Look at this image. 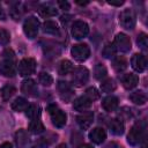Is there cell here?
I'll return each mask as SVG.
<instances>
[{
	"instance_id": "cell-5",
	"label": "cell",
	"mask_w": 148,
	"mask_h": 148,
	"mask_svg": "<svg viewBox=\"0 0 148 148\" xmlns=\"http://www.w3.org/2000/svg\"><path fill=\"white\" fill-rule=\"evenodd\" d=\"M17 71L21 76H29L36 71V60L34 58H23L18 65Z\"/></svg>"
},
{
	"instance_id": "cell-6",
	"label": "cell",
	"mask_w": 148,
	"mask_h": 148,
	"mask_svg": "<svg viewBox=\"0 0 148 148\" xmlns=\"http://www.w3.org/2000/svg\"><path fill=\"white\" fill-rule=\"evenodd\" d=\"M71 53L73 56V58L76 60V61H86L89 56H90V49L87 44H75L72 46V50H71Z\"/></svg>"
},
{
	"instance_id": "cell-2",
	"label": "cell",
	"mask_w": 148,
	"mask_h": 148,
	"mask_svg": "<svg viewBox=\"0 0 148 148\" xmlns=\"http://www.w3.org/2000/svg\"><path fill=\"white\" fill-rule=\"evenodd\" d=\"M47 111H49V114L51 117L53 126H56L58 128H61L65 126L66 120H67V116L61 109H59L56 104H50L47 106Z\"/></svg>"
},
{
	"instance_id": "cell-25",
	"label": "cell",
	"mask_w": 148,
	"mask_h": 148,
	"mask_svg": "<svg viewBox=\"0 0 148 148\" xmlns=\"http://www.w3.org/2000/svg\"><path fill=\"white\" fill-rule=\"evenodd\" d=\"M12 109L16 112H21V111H25L29 106V103L28 101L24 98V97H17L14 99V102L12 103Z\"/></svg>"
},
{
	"instance_id": "cell-37",
	"label": "cell",
	"mask_w": 148,
	"mask_h": 148,
	"mask_svg": "<svg viewBox=\"0 0 148 148\" xmlns=\"http://www.w3.org/2000/svg\"><path fill=\"white\" fill-rule=\"evenodd\" d=\"M84 95H86V96H87L91 102H94V101L98 99V97H99V92H98V91L96 90V88H94V87L88 88V89L86 90Z\"/></svg>"
},
{
	"instance_id": "cell-20",
	"label": "cell",
	"mask_w": 148,
	"mask_h": 148,
	"mask_svg": "<svg viewBox=\"0 0 148 148\" xmlns=\"http://www.w3.org/2000/svg\"><path fill=\"white\" fill-rule=\"evenodd\" d=\"M38 14L42 17L49 18V17L56 16L58 14V12H57V9H56V7L53 5H51V3H43L38 8Z\"/></svg>"
},
{
	"instance_id": "cell-18",
	"label": "cell",
	"mask_w": 148,
	"mask_h": 148,
	"mask_svg": "<svg viewBox=\"0 0 148 148\" xmlns=\"http://www.w3.org/2000/svg\"><path fill=\"white\" fill-rule=\"evenodd\" d=\"M91 101L86 96V95H82L80 97H77L74 102H73V108L76 110V111H87L90 106H91Z\"/></svg>"
},
{
	"instance_id": "cell-30",
	"label": "cell",
	"mask_w": 148,
	"mask_h": 148,
	"mask_svg": "<svg viewBox=\"0 0 148 148\" xmlns=\"http://www.w3.org/2000/svg\"><path fill=\"white\" fill-rule=\"evenodd\" d=\"M16 92V88L12 84H7L1 89V97L3 101H8Z\"/></svg>"
},
{
	"instance_id": "cell-40",
	"label": "cell",
	"mask_w": 148,
	"mask_h": 148,
	"mask_svg": "<svg viewBox=\"0 0 148 148\" xmlns=\"http://www.w3.org/2000/svg\"><path fill=\"white\" fill-rule=\"evenodd\" d=\"M0 20L1 21H5L6 20V14H5V10L2 9L1 5H0Z\"/></svg>"
},
{
	"instance_id": "cell-35",
	"label": "cell",
	"mask_w": 148,
	"mask_h": 148,
	"mask_svg": "<svg viewBox=\"0 0 148 148\" xmlns=\"http://www.w3.org/2000/svg\"><path fill=\"white\" fill-rule=\"evenodd\" d=\"M44 52H45L46 54L56 56V57H57V56L60 53V49H59L58 45H54V44L50 45V43H47V44L44 46Z\"/></svg>"
},
{
	"instance_id": "cell-45",
	"label": "cell",
	"mask_w": 148,
	"mask_h": 148,
	"mask_svg": "<svg viewBox=\"0 0 148 148\" xmlns=\"http://www.w3.org/2000/svg\"><path fill=\"white\" fill-rule=\"evenodd\" d=\"M76 3H79V5H82V6H84V5H88V1H84V2H79V1H76Z\"/></svg>"
},
{
	"instance_id": "cell-29",
	"label": "cell",
	"mask_w": 148,
	"mask_h": 148,
	"mask_svg": "<svg viewBox=\"0 0 148 148\" xmlns=\"http://www.w3.org/2000/svg\"><path fill=\"white\" fill-rule=\"evenodd\" d=\"M116 83L112 79H105L104 81H102L101 83V90L103 92H112L116 89Z\"/></svg>"
},
{
	"instance_id": "cell-43",
	"label": "cell",
	"mask_w": 148,
	"mask_h": 148,
	"mask_svg": "<svg viewBox=\"0 0 148 148\" xmlns=\"http://www.w3.org/2000/svg\"><path fill=\"white\" fill-rule=\"evenodd\" d=\"M79 148H94V147L90 146V145H88V143H83V145H81Z\"/></svg>"
},
{
	"instance_id": "cell-13",
	"label": "cell",
	"mask_w": 148,
	"mask_h": 148,
	"mask_svg": "<svg viewBox=\"0 0 148 148\" xmlns=\"http://www.w3.org/2000/svg\"><path fill=\"white\" fill-rule=\"evenodd\" d=\"M131 66L135 72H143L147 67V59L143 54L141 53H135L132 58H131Z\"/></svg>"
},
{
	"instance_id": "cell-31",
	"label": "cell",
	"mask_w": 148,
	"mask_h": 148,
	"mask_svg": "<svg viewBox=\"0 0 148 148\" xmlns=\"http://www.w3.org/2000/svg\"><path fill=\"white\" fill-rule=\"evenodd\" d=\"M94 75H95V79H97V80H103L104 77H106L108 71H106L105 66H103L102 64H97L94 69Z\"/></svg>"
},
{
	"instance_id": "cell-39",
	"label": "cell",
	"mask_w": 148,
	"mask_h": 148,
	"mask_svg": "<svg viewBox=\"0 0 148 148\" xmlns=\"http://www.w3.org/2000/svg\"><path fill=\"white\" fill-rule=\"evenodd\" d=\"M58 5H59V7L61 8V9H64V10H67V9H69V2H67V1H58Z\"/></svg>"
},
{
	"instance_id": "cell-19",
	"label": "cell",
	"mask_w": 148,
	"mask_h": 148,
	"mask_svg": "<svg viewBox=\"0 0 148 148\" xmlns=\"http://www.w3.org/2000/svg\"><path fill=\"white\" fill-rule=\"evenodd\" d=\"M109 130L113 135H121L125 131V125L121 119L114 118L109 123Z\"/></svg>"
},
{
	"instance_id": "cell-21",
	"label": "cell",
	"mask_w": 148,
	"mask_h": 148,
	"mask_svg": "<svg viewBox=\"0 0 148 148\" xmlns=\"http://www.w3.org/2000/svg\"><path fill=\"white\" fill-rule=\"evenodd\" d=\"M15 143L17 146V148H25L29 143V138L28 134L24 130H18L15 133Z\"/></svg>"
},
{
	"instance_id": "cell-42",
	"label": "cell",
	"mask_w": 148,
	"mask_h": 148,
	"mask_svg": "<svg viewBox=\"0 0 148 148\" xmlns=\"http://www.w3.org/2000/svg\"><path fill=\"white\" fill-rule=\"evenodd\" d=\"M0 148H13V147L9 142H3L2 145H0Z\"/></svg>"
},
{
	"instance_id": "cell-33",
	"label": "cell",
	"mask_w": 148,
	"mask_h": 148,
	"mask_svg": "<svg viewBox=\"0 0 148 148\" xmlns=\"http://www.w3.org/2000/svg\"><path fill=\"white\" fill-rule=\"evenodd\" d=\"M38 80H39V82H40L44 87H50V86L53 83V77H52L49 73H46V72H42V73H39V75H38Z\"/></svg>"
},
{
	"instance_id": "cell-38",
	"label": "cell",
	"mask_w": 148,
	"mask_h": 148,
	"mask_svg": "<svg viewBox=\"0 0 148 148\" xmlns=\"http://www.w3.org/2000/svg\"><path fill=\"white\" fill-rule=\"evenodd\" d=\"M10 40V35L6 29H1L0 28V46L7 45Z\"/></svg>"
},
{
	"instance_id": "cell-26",
	"label": "cell",
	"mask_w": 148,
	"mask_h": 148,
	"mask_svg": "<svg viewBox=\"0 0 148 148\" xmlns=\"http://www.w3.org/2000/svg\"><path fill=\"white\" fill-rule=\"evenodd\" d=\"M130 99L136 105H143L147 102V95L142 90H136L130 95Z\"/></svg>"
},
{
	"instance_id": "cell-10",
	"label": "cell",
	"mask_w": 148,
	"mask_h": 148,
	"mask_svg": "<svg viewBox=\"0 0 148 148\" xmlns=\"http://www.w3.org/2000/svg\"><path fill=\"white\" fill-rule=\"evenodd\" d=\"M89 34V25L81 20H77L72 25V36L75 39H82Z\"/></svg>"
},
{
	"instance_id": "cell-9",
	"label": "cell",
	"mask_w": 148,
	"mask_h": 148,
	"mask_svg": "<svg viewBox=\"0 0 148 148\" xmlns=\"http://www.w3.org/2000/svg\"><path fill=\"white\" fill-rule=\"evenodd\" d=\"M113 45L116 47L117 51L119 52H123V53H126L131 50V39L127 35L123 34V32H119L114 37V42H113Z\"/></svg>"
},
{
	"instance_id": "cell-17",
	"label": "cell",
	"mask_w": 148,
	"mask_h": 148,
	"mask_svg": "<svg viewBox=\"0 0 148 148\" xmlns=\"http://www.w3.org/2000/svg\"><path fill=\"white\" fill-rule=\"evenodd\" d=\"M118 105H119V99H118V97L114 96V95H109V96H106V97L102 101V106H103V109H104L105 111H108V112L114 111V110L118 108Z\"/></svg>"
},
{
	"instance_id": "cell-4",
	"label": "cell",
	"mask_w": 148,
	"mask_h": 148,
	"mask_svg": "<svg viewBox=\"0 0 148 148\" xmlns=\"http://www.w3.org/2000/svg\"><path fill=\"white\" fill-rule=\"evenodd\" d=\"M39 30V21L35 16H29L23 23V31L29 39H34Z\"/></svg>"
},
{
	"instance_id": "cell-8",
	"label": "cell",
	"mask_w": 148,
	"mask_h": 148,
	"mask_svg": "<svg viewBox=\"0 0 148 148\" xmlns=\"http://www.w3.org/2000/svg\"><path fill=\"white\" fill-rule=\"evenodd\" d=\"M16 73V62L15 58H3L0 62V74L6 77H13Z\"/></svg>"
},
{
	"instance_id": "cell-1",
	"label": "cell",
	"mask_w": 148,
	"mask_h": 148,
	"mask_svg": "<svg viewBox=\"0 0 148 148\" xmlns=\"http://www.w3.org/2000/svg\"><path fill=\"white\" fill-rule=\"evenodd\" d=\"M145 136H146V123L136 121L130 130V133L127 135V142L131 146H136L141 142V140Z\"/></svg>"
},
{
	"instance_id": "cell-23",
	"label": "cell",
	"mask_w": 148,
	"mask_h": 148,
	"mask_svg": "<svg viewBox=\"0 0 148 148\" xmlns=\"http://www.w3.org/2000/svg\"><path fill=\"white\" fill-rule=\"evenodd\" d=\"M43 31L45 34H47V35H53V36H56V35L58 36L60 34V30H59L58 24L54 21H52V20H47V21L44 22V24H43Z\"/></svg>"
},
{
	"instance_id": "cell-11",
	"label": "cell",
	"mask_w": 148,
	"mask_h": 148,
	"mask_svg": "<svg viewBox=\"0 0 148 148\" xmlns=\"http://www.w3.org/2000/svg\"><path fill=\"white\" fill-rule=\"evenodd\" d=\"M58 91H59V96L62 101H65L66 103L72 101L73 96H74V90L71 86V83L66 82V81H59L58 82Z\"/></svg>"
},
{
	"instance_id": "cell-3",
	"label": "cell",
	"mask_w": 148,
	"mask_h": 148,
	"mask_svg": "<svg viewBox=\"0 0 148 148\" xmlns=\"http://www.w3.org/2000/svg\"><path fill=\"white\" fill-rule=\"evenodd\" d=\"M119 23L120 25L126 29V30H132L135 27L136 23V17L134 12L131 8H126L124 9L120 14H119Z\"/></svg>"
},
{
	"instance_id": "cell-22",
	"label": "cell",
	"mask_w": 148,
	"mask_h": 148,
	"mask_svg": "<svg viewBox=\"0 0 148 148\" xmlns=\"http://www.w3.org/2000/svg\"><path fill=\"white\" fill-rule=\"evenodd\" d=\"M29 131L32 134H40V133H43L45 131V127H44V125H43V123L40 120V116L34 118L30 121V124H29Z\"/></svg>"
},
{
	"instance_id": "cell-24",
	"label": "cell",
	"mask_w": 148,
	"mask_h": 148,
	"mask_svg": "<svg viewBox=\"0 0 148 148\" xmlns=\"http://www.w3.org/2000/svg\"><path fill=\"white\" fill-rule=\"evenodd\" d=\"M112 67L116 72L120 73V72H124L126 68H127V60L125 57L123 56H118L116 57L113 60H112Z\"/></svg>"
},
{
	"instance_id": "cell-16",
	"label": "cell",
	"mask_w": 148,
	"mask_h": 148,
	"mask_svg": "<svg viewBox=\"0 0 148 148\" xmlns=\"http://www.w3.org/2000/svg\"><path fill=\"white\" fill-rule=\"evenodd\" d=\"M89 139L96 145H101L106 139V133L102 127H95L89 133Z\"/></svg>"
},
{
	"instance_id": "cell-7",
	"label": "cell",
	"mask_w": 148,
	"mask_h": 148,
	"mask_svg": "<svg viewBox=\"0 0 148 148\" xmlns=\"http://www.w3.org/2000/svg\"><path fill=\"white\" fill-rule=\"evenodd\" d=\"M72 82L76 87L84 86L89 80V71L86 67H77L72 72Z\"/></svg>"
},
{
	"instance_id": "cell-14",
	"label": "cell",
	"mask_w": 148,
	"mask_h": 148,
	"mask_svg": "<svg viewBox=\"0 0 148 148\" xmlns=\"http://www.w3.org/2000/svg\"><path fill=\"white\" fill-rule=\"evenodd\" d=\"M94 120V113L91 111H84L76 117V121L82 130H88Z\"/></svg>"
},
{
	"instance_id": "cell-12",
	"label": "cell",
	"mask_w": 148,
	"mask_h": 148,
	"mask_svg": "<svg viewBox=\"0 0 148 148\" xmlns=\"http://www.w3.org/2000/svg\"><path fill=\"white\" fill-rule=\"evenodd\" d=\"M21 91L29 97H37L38 96V87L37 83L32 79H27L21 84Z\"/></svg>"
},
{
	"instance_id": "cell-28",
	"label": "cell",
	"mask_w": 148,
	"mask_h": 148,
	"mask_svg": "<svg viewBox=\"0 0 148 148\" xmlns=\"http://www.w3.org/2000/svg\"><path fill=\"white\" fill-rule=\"evenodd\" d=\"M25 114H27V117H28L29 119H31V120H32L34 118L40 116V108H39V105H37V104H30V105L28 106V109L25 110Z\"/></svg>"
},
{
	"instance_id": "cell-15",
	"label": "cell",
	"mask_w": 148,
	"mask_h": 148,
	"mask_svg": "<svg viewBox=\"0 0 148 148\" xmlns=\"http://www.w3.org/2000/svg\"><path fill=\"white\" fill-rule=\"evenodd\" d=\"M120 81H121L124 88L130 90V89H133V88H135L138 86V83H139V76L135 75V74H132V73L124 74L120 77Z\"/></svg>"
},
{
	"instance_id": "cell-36",
	"label": "cell",
	"mask_w": 148,
	"mask_h": 148,
	"mask_svg": "<svg viewBox=\"0 0 148 148\" xmlns=\"http://www.w3.org/2000/svg\"><path fill=\"white\" fill-rule=\"evenodd\" d=\"M10 16L14 20H20V17L22 16V10H21V5L20 3H15L13 5L12 9H10Z\"/></svg>"
},
{
	"instance_id": "cell-32",
	"label": "cell",
	"mask_w": 148,
	"mask_h": 148,
	"mask_svg": "<svg viewBox=\"0 0 148 148\" xmlns=\"http://www.w3.org/2000/svg\"><path fill=\"white\" fill-rule=\"evenodd\" d=\"M116 52H117V50H116L113 43H108V44L103 47V50H102V54H103V57H104V58H108V59L114 57Z\"/></svg>"
},
{
	"instance_id": "cell-44",
	"label": "cell",
	"mask_w": 148,
	"mask_h": 148,
	"mask_svg": "<svg viewBox=\"0 0 148 148\" xmlns=\"http://www.w3.org/2000/svg\"><path fill=\"white\" fill-rule=\"evenodd\" d=\"M56 148H67V147H66V145H65V143H61V145H59V146H58V147H56Z\"/></svg>"
},
{
	"instance_id": "cell-34",
	"label": "cell",
	"mask_w": 148,
	"mask_h": 148,
	"mask_svg": "<svg viewBox=\"0 0 148 148\" xmlns=\"http://www.w3.org/2000/svg\"><path fill=\"white\" fill-rule=\"evenodd\" d=\"M136 43H138V45L140 46L141 50L146 51L148 49V37H147V35L145 32H141L136 38Z\"/></svg>"
},
{
	"instance_id": "cell-41",
	"label": "cell",
	"mask_w": 148,
	"mask_h": 148,
	"mask_svg": "<svg viewBox=\"0 0 148 148\" xmlns=\"http://www.w3.org/2000/svg\"><path fill=\"white\" fill-rule=\"evenodd\" d=\"M124 3V1H109V5H112V6H121Z\"/></svg>"
},
{
	"instance_id": "cell-27",
	"label": "cell",
	"mask_w": 148,
	"mask_h": 148,
	"mask_svg": "<svg viewBox=\"0 0 148 148\" xmlns=\"http://www.w3.org/2000/svg\"><path fill=\"white\" fill-rule=\"evenodd\" d=\"M72 72H73V64L67 59L61 60L59 64V67H58V73L60 75H67Z\"/></svg>"
}]
</instances>
